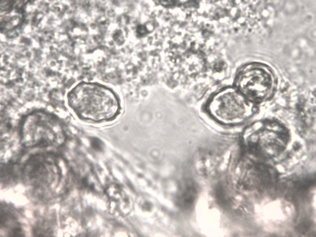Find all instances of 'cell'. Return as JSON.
I'll return each mask as SVG.
<instances>
[{
    "label": "cell",
    "instance_id": "4",
    "mask_svg": "<svg viewBox=\"0 0 316 237\" xmlns=\"http://www.w3.org/2000/svg\"><path fill=\"white\" fill-rule=\"evenodd\" d=\"M91 144L93 148L97 151H100L102 148V143L97 139L93 138L91 140Z\"/></svg>",
    "mask_w": 316,
    "mask_h": 237
},
{
    "label": "cell",
    "instance_id": "1",
    "mask_svg": "<svg viewBox=\"0 0 316 237\" xmlns=\"http://www.w3.org/2000/svg\"><path fill=\"white\" fill-rule=\"evenodd\" d=\"M21 126V141L26 147L58 146L64 140L58 119L44 112H35L25 116Z\"/></svg>",
    "mask_w": 316,
    "mask_h": 237
},
{
    "label": "cell",
    "instance_id": "3",
    "mask_svg": "<svg viewBox=\"0 0 316 237\" xmlns=\"http://www.w3.org/2000/svg\"><path fill=\"white\" fill-rule=\"evenodd\" d=\"M193 185L188 184L180 185L177 196V203L182 208L189 207L193 203L196 193Z\"/></svg>",
    "mask_w": 316,
    "mask_h": 237
},
{
    "label": "cell",
    "instance_id": "2",
    "mask_svg": "<svg viewBox=\"0 0 316 237\" xmlns=\"http://www.w3.org/2000/svg\"><path fill=\"white\" fill-rule=\"evenodd\" d=\"M238 83L240 90L244 95L252 100L260 101L269 94L273 82L268 69L252 65L242 72Z\"/></svg>",
    "mask_w": 316,
    "mask_h": 237
}]
</instances>
